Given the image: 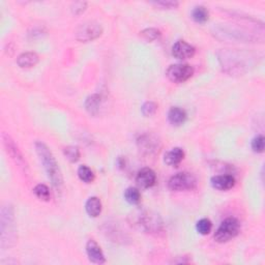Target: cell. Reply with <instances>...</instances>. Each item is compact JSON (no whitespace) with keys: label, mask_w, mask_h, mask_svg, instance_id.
<instances>
[{"label":"cell","mask_w":265,"mask_h":265,"mask_svg":"<svg viewBox=\"0 0 265 265\" xmlns=\"http://www.w3.org/2000/svg\"><path fill=\"white\" fill-rule=\"evenodd\" d=\"M223 71L230 75H243L248 69L250 54L237 50H221L217 53Z\"/></svg>","instance_id":"1"},{"label":"cell","mask_w":265,"mask_h":265,"mask_svg":"<svg viewBox=\"0 0 265 265\" xmlns=\"http://www.w3.org/2000/svg\"><path fill=\"white\" fill-rule=\"evenodd\" d=\"M35 150L40 158L43 166L46 170L48 177L52 182V184L55 186L56 189H60L64 183V179H62V174L58 164L54 158L52 151L49 149V147L43 142H35Z\"/></svg>","instance_id":"2"},{"label":"cell","mask_w":265,"mask_h":265,"mask_svg":"<svg viewBox=\"0 0 265 265\" xmlns=\"http://www.w3.org/2000/svg\"><path fill=\"white\" fill-rule=\"evenodd\" d=\"M14 209L11 205L3 206L1 210V247L4 248L5 244L11 246L12 241H15V216Z\"/></svg>","instance_id":"3"},{"label":"cell","mask_w":265,"mask_h":265,"mask_svg":"<svg viewBox=\"0 0 265 265\" xmlns=\"http://www.w3.org/2000/svg\"><path fill=\"white\" fill-rule=\"evenodd\" d=\"M240 231V223L235 217H227L224 220L220 227L215 233V240L219 244L227 243V241L231 240L238 235Z\"/></svg>","instance_id":"4"},{"label":"cell","mask_w":265,"mask_h":265,"mask_svg":"<svg viewBox=\"0 0 265 265\" xmlns=\"http://www.w3.org/2000/svg\"><path fill=\"white\" fill-rule=\"evenodd\" d=\"M215 35L217 38L230 41H240L243 43H253L257 38L248 33H243L240 29L229 26H217L215 28Z\"/></svg>","instance_id":"5"},{"label":"cell","mask_w":265,"mask_h":265,"mask_svg":"<svg viewBox=\"0 0 265 265\" xmlns=\"http://www.w3.org/2000/svg\"><path fill=\"white\" fill-rule=\"evenodd\" d=\"M197 179L189 172H181L170 178L168 186L171 191H191L196 188Z\"/></svg>","instance_id":"6"},{"label":"cell","mask_w":265,"mask_h":265,"mask_svg":"<svg viewBox=\"0 0 265 265\" xmlns=\"http://www.w3.org/2000/svg\"><path fill=\"white\" fill-rule=\"evenodd\" d=\"M103 28L99 23L89 21L83 23L76 30V38L81 43H88L95 41L96 38L102 35Z\"/></svg>","instance_id":"7"},{"label":"cell","mask_w":265,"mask_h":265,"mask_svg":"<svg viewBox=\"0 0 265 265\" xmlns=\"http://www.w3.org/2000/svg\"><path fill=\"white\" fill-rule=\"evenodd\" d=\"M193 74L194 68L186 64L172 65L166 71V76L168 77V79L173 83H183L188 81Z\"/></svg>","instance_id":"8"},{"label":"cell","mask_w":265,"mask_h":265,"mask_svg":"<svg viewBox=\"0 0 265 265\" xmlns=\"http://www.w3.org/2000/svg\"><path fill=\"white\" fill-rule=\"evenodd\" d=\"M137 145L140 151L145 154H155L161 149L160 139L153 134H143L137 139Z\"/></svg>","instance_id":"9"},{"label":"cell","mask_w":265,"mask_h":265,"mask_svg":"<svg viewBox=\"0 0 265 265\" xmlns=\"http://www.w3.org/2000/svg\"><path fill=\"white\" fill-rule=\"evenodd\" d=\"M138 226L149 233H159L163 230V223L160 216L151 213H142L138 219Z\"/></svg>","instance_id":"10"},{"label":"cell","mask_w":265,"mask_h":265,"mask_svg":"<svg viewBox=\"0 0 265 265\" xmlns=\"http://www.w3.org/2000/svg\"><path fill=\"white\" fill-rule=\"evenodd\" d=\"M195 53H196L195 47L182 40L177 41L172 47V55L176 59L185 60L192 58L195 55Z\"/></svg>","instance_id":"11"},{"label":"cell","mask_w":265,"mask_h":265,"mask_svg":"<svg viewBox=\"0 0 265 265\" xmlns=\"http://www.w3.org/2000/svg\"><path fill=\"white\" fill-rule=\"evenodd\" d=\"M2 140L3 143L5 145L6 151L11 155V158L18 164L20 167H26V164L24 159H23V155L20 151V149L18 148V146L16 145V143L14 142V140L6 134H2Z\"/></svg>","instance_id":"12"},{"label":"cell","mask_w":265,"mask_h":265,"mask_svg":"<svg viewBox=\"0 0 265 265\" xmlns=\"http://www.w3.org/2000/svg\"><path fill=\"white\" fill-rule=\"evenodd\" d=\"M136 182L140 188L149 189L155 184V182H157V175H155V172L152 169L143 168L138 172Z\"/></svg>","instance_id":"13"},{"label":"cell","mask_w":265,"mask_h":265,"mask_svg":"<svg viewBox=\"0 0 265 265\" xmlns=\"http://www.w3.org/2000/svg\"><path fill=\"white\" fill-rule=\"evenodd\" d=\"M86 253L88 259L96 264H104L106 262L105 255L102 251V248L99 246L96 240L89 239L86 244Z\"/></svg>","instance_id":"14"},{"label":"cell","mask_w":265,"mask_h":265,"mask_svg":"<svg viewBox=\"0 0 265 265\" xmlns=\"http://www.w3.org/2000/svg\"><path fill=\"white\" fill-rule=\"evenodd\" d=\"M210 182H212V185L216 190L228 191L235 185V178L230 174L215 175L210 179Z\"/></svg>","instance_id":"15"},{"label":"cell","mask_w":265,"mask_h":265,"mask_svg":"<svg viewBox=\"0 0 265 265\" xmlns=\"http://www.w3.org/2000/svg\"><path fill=\"white\" fill-rule=\"evenodd\" d=\"M186 117H188L186 112L183 110V109L179 107L171 108L168 112V120L171 124H172V126H175V127L183 124L186 120Z\"/></svg>","instance_id":"16"},{"label":"cell","mask_w":265,"mask_h":265,"mask_svg":"<svg viewBox=\"0 0 265 265\" xmlns=\"http://www.w3.org/2000/svg\"><path fill=\"white\" fill-rule=\"evenodd\" d=\"M183 159H184V151L182 149V148L175 147L165 154L164 161H165V163L168 166L176 167L182 162Z\"/></svg>","instance_id":"17"},{"label":"cell","mask_w":265,"mask_h":265,"mask_svg":"<svg viewBox=\"0 0 265 265\" xmlns=\"http://www.w3.org/2000/svg\"><path fill=\"white\" fill-rule=\"evenodd\" d=\"M40 57L34 52L23 53L17 58V64L21 68H30L37 65Z\"/></svg>","instance_id":"18"},{"label":"cell","mask_w":265,"mask_h":265,"mask_svg":"<svg viewBox=\"0 0 265 265\" xmlns=\"http://www.w3.org/2000/svg\"><path fill=\"white\" fill-rule=\"evenodd\" d=\"M86 213L91 217H97L102 213V202L98 197H90L85 204Z\"/></svg>","instance_id":"19"},{"label":"cell","mask_w":265,"mask_h":265,"mask_svg":"<svg viewBox=\"0 0 265 265\" xmlns=\"http://www.w3.org/2000/svg\"><path fill=\"white\" fill-rule=\"evenodd\" d=\"M102 98L99 95H91L86 99L85 102V108L89 114L97 115L99 112L100 106H102Z\"/></svg>","instance_id":"20"},{"label":"cell","mask_w":265,"mask_h":265,"mask_svg":"<svg viewBox=\"0 0 265 265\" xmlns=\"http://www.w3.org/2000/svg\"><path fill=\"white\" fill-rule=\"evenodd\" d=\"M192 18L195 22L199 23V24H203V23L207 22L209 18V13L206 10V7L199 5L194 7V10L192 11Z\"/></svg>","instance_id":"21"},{"label":"cell","mask_w":265,"mask_h":265,"mask_svg":"<svg viewBox=\"0 0 265 265\" xmlns=\"http://www.w3.org/2000/svg\"><path fill=\"white\" fill-rule=\"evenodd\" d=\"M78 176H79L80 181L85 183H90L95 181V173L86 165H82L78 168Z\"/></svg>","instance_id":"22"},{"label":"cell","mask_w":265,"mask_h":265,"mask_svg":"<svg viewBox=\"0 0 265 265\" xmlns=\"http://www.w3.org/2000/svg\"><path fill=\"white\" fill-rule=\"evenodd\" d=\"M124 199L132 205L138 204L141 200V194L136 188H128L124 192Z\"/></svg>","instance_id":"23"},{"label":"cell","mask_w":265,"mask_h":265,"mask_svg":"<svg viewBox=\"0 0 265 265\" xmlns=\"http://www.w3.org/2000/svg\"><path fill=\"white\" fill-rule=\"evenodd\" d=\"M33 193L36 196V198H38L42 201H49L51 198L50 190H49L48 186L45 185V184L35 185V188L33 189Z\"/></svg>","instance_id":"24"},{"label":"cell","mask_w":265,"mask_h":265,"mask_svg":"<svg viewBox=\"0 0 265 265\" xmlns=\"http://www.w3.org/2000/svg\"><path fill=\"white\" fill-rule=\"evenodd\" d=\"M65 157L71 162L76 163L80 159V150L77 146H67L64 149Z\"/></svg>","instance_id":"25"},{"label":"cell","mask_w":265,"mask_h":265,"mask_svg":"<svg viewBox=\"0 0 265 265\" xmlns=\"http://www.w3.org/2000/svg\"><path fill=\"white\" fill-rule=\"evenodd\" d=\"M213 224L208 219H201L196 224L197 232L201 235H207L208 233L212 231Z\"/></svg>","instance_id":"26"},{"label":"cell","mask_w":265,"mask_h":265,"mask_svg":"<svg viewBox=\"0 0 265 265\" xmlns=\"http://www.w3.org/2000/svg\"><path fill=\"white\" fill-rule=\"evenodd\" d=\"M151 5L159 7L161 10H173L179 5L178 1H173V0H158V1H151Z\"/></svg>","instance_id":"27"},{"label":"cell","mask_w":265,"mask_h":265,"mask_svg":"<svg viewBox=\"0 0 265 265\" xmlns=\"http://www.w3.org/2000/svg\"><path fill=\"white\" fill-rule=\"evenodd\" d=\"M140 33H141V36L144 38L145 41H147V42L155 41L161 35L160 30L155 29V28H147V29H144Z\"/></svg>","instance_id":"28"},{"label":"cell","mask_w":265,"mask_h":265,"mask_svg":"<svg viewBox=\"0 0 265 265\" xmlns=\"http://www.w3.org/2000/svg\"><path fill=\"white\" fill-rule=\"evenodd\" d=\"M252 149L253 151L257 152V153H261L264 151V146H265V139L262 135H258L256 136L253 140H252Z\"/></svg>","instance_id":"29"},{"label":"cell","mask_w":265,"mask_h":265,"mask_svg":"<svg viewBox=\"0 0 265 265\" xmlns=\"http://www.w3.org/2000/svg\"><path fill=\"white\" fill-rule=\"evenodd\" d=\"M142 114L146 117H149V116H152L155 114V112L158 111V105L154 102H146L142 108H141Z\"/></svg>","instance_id":"30"},{"label":"cell","mask_w":265,"mask_h":265,"mask_svg":"<svg viewBox=\"0 0 265 265\" xmlns=\"http://www.w3.org/2000/svg\"><path fill=\"white\" fill-rule=\"evenodd\" d=\"M86 6H87L86 2H83V1L75 2L72 5V12L75 15H81L85 10H86Z\"/></svg>","instance_id":"31"},{"label":"cell","mask_w":265,"mask_h":265,"mask_svg":"<svg viewBox=\"0 0 265 265\" xmlns=\"http://www.w3.org/2000/svg\"><path fill=\"white\" fill-rule=\"evenodd\" d=\"M117 165L120 168H124L126 167V160H124L122 157H119L117 160Z\"/></svg>","instance_id":"32"}]
</instances>
